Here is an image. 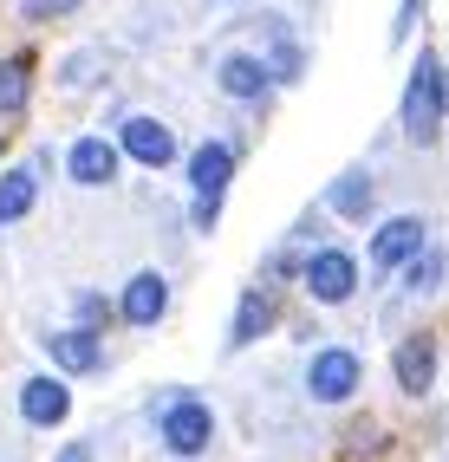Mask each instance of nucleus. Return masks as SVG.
<instances>
[{"mask_svg":"<svg viewBox=\"0 0 449 462\" xmlns=\"http://www.w3.org/2000/svg\"><path fill=\"white\" fill-rule=\"evenodd\" d=\"M46 358L66 365V372H98V365H105L98 332H46Z\"/></svg>","mask_w":449,"mask_h":462,"instance_id":"9d476101","label":"nucleus"},{"mask_svg":"<svg viewBox=\"0 0 449 462\" xmlns=\"http://www.w3.org/2000/svg\"><path fill=\"white\" fill-rule=\"evenodd\" d=\"M267 319H274V306H267L261 293H242V306H234V326H228V352L254 346V338L267 332Z\"/></svg>","mask_w":449,"mask_h":462,"instance_id":"ddd939ff","label":"nucleus"},{"mask_svg":"<svg viewBox=\"0 0 449 462\" xmlns=\"http://www.w3.org/2000/svg\"><path fill=\"white\" fill-rule=\"evenodd\" d=\"M52 462H92V449H85V443H66V449H59Z\"/></svg>","mask_w":449,"mask_h":462,"instance_id":"412c9836","label":"nucleus"},{"mask_svg":"<svg viewBox=\"0 0 449 462\" xmlns=\"http://www.w3.org/2000/svg\"><path fill=\"white\" fill-rule=\"evenodd\" d=\"M33 196H40V176H33V170L0 176V222H20V215L33 208Z\"/></svg>","mask_w":449,"mask_h":462,"instance_id":"2eb2a0df","label":"nucleus"},{"mask_svg":"<svg viewBox=\"0 0 449 462\" xmlns=\"http://www.w3.org/2000/svg\"><path fill=\"white\" fill-rule=\"evenodd\" d=\"M417 14H424V0H404V7H398V20H391V46H404V40H410Z\"/></svg>","mask_w":449,"mask_h":462,"instance_id":"6ab92c4d","label":"nucleus"},{"mask_svg":"<svg viewBox=\"0 0 449 462\" xmlns=\"http://www.w3.org/2000/svg\"><path fill=\"white\" fill-rule=\"evenodd\" d=\"M404 131H410V143H436V131H443V66L430 52H417V72L404 91Z\"/></svg>","mask_w":449,"mask_h":462,"instance_id":"f257e3e1","label":"nucleus"},{"mask_svg":"<svg viewBox=\"0 0 449 462\" xmlns=\"http://www.w3.org/2000/svg\"><path fill=\"white\" fill-rule=\"evenodd\" d=\"M72 411V391L66 384H59V378H33V384H20V417L26 423H59V417H66Z\"/></svg>","mask_w":449,"mask_h":462,"instance_id":"1a4fd4ad","label":"nucleus"},{"mask_svg":"<svg viewBox=\"0 0 449 462\" xmlns=\"http://www.w3.org/2000/svg\"><path fill=\"white\" fill-rule=\"evenodd\" d=\"M78 0H20V14L26 20H59V14H72Z\"/></svg>","mask_w":449,"mask_h":462,"instance_id":"a211bd4d","label":"nucleus"},{"mask_svg":"<svg viewBox=\"0 0 449 462\" xmlns=\"http://www.w3.org/2000/svg\"><path fill=\"white\" fill-rule=\"evenodd\" d=\"M325 202H333L339 215H365V208H371V182H365V176H339Z\"/></svg>","mask_w":449,"mask_h":462,"instance_id":"f3484780","label":"nucleus"},{"mask_svg":"<svg viewBox=\"0 0 449 462\" xmlns=\"http://www.w3.org/2000/svg\"><path fill=\"white\" fill-rule=\"evenodd\" d=\"M307 391L319 397V404H345V397L358 391V358L339 352V346H333V352H319V358H313V372H307Z\"/></svg>","mask_w":449,"mask_h":462,"instance_id":"39448f33","label":"nucleus"},{"mask_svg":"<svg viewBox=\"0 0 449 462\" xmlns=\"http://www.w3.org/2000/svg\"><path fill=\"white\" fill-rule=\"evenodd\" d=\"M299 281H307V293H313V300L339 306V300H352V287H358V267H352V254L325 248V254H313L307 267H299Z\"/></svg>","mask_w":449,"mask_h":462,"instance_id":"20e7f679","label":"nucleus"},{"mask_svg":"<svg viewBox=\"0 0 449 462\" xmlns=\"http://www.w3.org/2000/svg\"><path fill=\"white\" fill-rule=\"evenodd\" d=\"M430 378H436V352H430V338H404V346H398V384H404L410 397H424Z\"/></svg>","mask_w":449,"mask_h":462,"instance_id":"f8f14e48","label":"nucleus"},{"mask_svg":"<svg viewBox=\"0 0 449 462\" xmlns=\"http://www.w3.org/2000/svg\"><path fill=\"white\" fill-rule=\"evenodd\" d=\"M436 273H443V254H424V261H410V287H436Z\"/></svg>","mask_w":449,"mask_h":462,"instance_id":"aec40b11","label":"nucleus"},{"mask_svg":"<svg viewBox=\"0 0 449 462\" xmlns=\"http://www.w3.org/2000/svg\"><path fill=\"white\" fill-rule=\"evenodd\" d=\"M222 91H228V98H261V91H267V66L248 59V52L222 59Z\"/></svg>","mask_w":449,"mask_h":462,"instance_id":"4468645a","label":"nucleus"},{"mask_svg":"<svg viewBox=\"0 0 449 462\" xmlns=\"http://www.w3.org/2000/svg\"><path fill=\"white\" fill-rule=\"evenodd\" d=\"M124 150H131L137 163L163 170L176 157V137H170V125H157V117H124Z\"/></svg>","mask_w":449,"mask_h":462,"instance_id":"0eeeda50","label":"nucleus"},{"mask_svg":"<svg viewBox=\"0 0 449 462\" xmlns=\"http://www.w3.org/2000/svg\"><path fill=\"white\" fill-rule=\"evenodd\" d=\"M66 170H72V182L98 189V182L117 176V143H105V137H78V143H72V157H66Z\"/></svg>","mask_w":449,"mask_h":462,"instance_id":"6e6552de","label":"nucleus"},{"mask_svg":"<svg viewBox=\"0 0 449 462\" xmlns=\"http://www.w3.org/2000/svg\"><path fill=\"white\" fill-rule=\"evenodd\" d=\"M157 437H163L176 456H196V449H208V437H215V417H208V404H202V397L176 391V397H163Z\"/></svg>","mask_w":449,"mask_h":462,"instance_id":"f03ea898","label":"nucleus"},{"mask_svg":"<svg viewBox=\"0 0 449 462\" xmlns=\"http://www.w3.org/2000/svg\"><path fill=\"white\" fill-rule=\"evenodd\" d=\"M424 222H417V215H398V222H384L378 228V241H371V261L378 267H398V261H417L424 254Z\"/></svg>","mask_w":449,"mask_h":462,"instance_id":"423d86ee","label":"nucleus"},{"mask_svg":"<svg viewBox=\"0 0 449 462\" xmlns=\"http://www.w3.org/2000/svg\"><path fill=\"white\" fill-rule=\"evenodd\" d=\"M228 176H234V150H228V143H202L196 157H189V182H196V222H202V228L215 222Z\"/></svg>","mask_w":449,"mask_h":462,"instance_id":"7ed1b4c3","label":"nucleus"},{"mask_svg":"<svg viewBox=\"0 0 449 462\" xmlns=\"http://www.w3.org/2000/svg\"><path fill=\"white\" fill-rule=\"evenodd\" d=\"M26 91H33V59H7L0 66V111H26Z\"/></svg>","mask_w":449,"mask_h":462,"instance_id":"dca6fc26","label":"nucleus"},{"mask_svg":"<svg viewBox=\"0 0 449 462\" xmlns=\"http://www.w3.org/2000/svg\"><path fill=\"white\" fill-rule=\"evenodd\" d=\"M163 306H170L163 273H137V281L124 287V319H131V326H157V319H163Z\"/></svg>","mask_w":449,"mask_h":462,"instance_id":"9b49d317","label":"nucleus"}]
</instances>
